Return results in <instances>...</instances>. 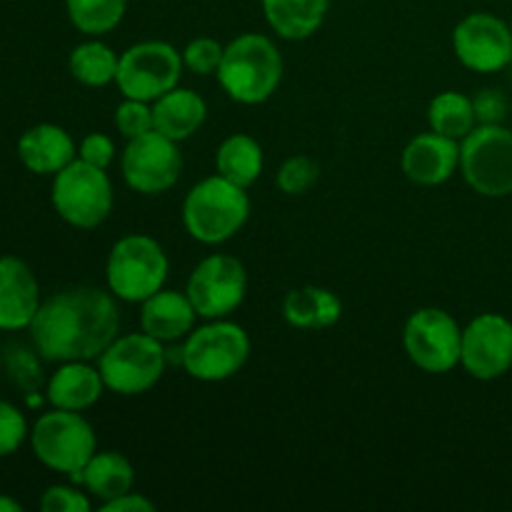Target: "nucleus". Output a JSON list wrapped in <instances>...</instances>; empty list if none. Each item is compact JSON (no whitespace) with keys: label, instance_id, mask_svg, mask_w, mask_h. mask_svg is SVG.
Returning <instances> with one entry per match:
<instances>
[{"label":"nucleus","instance_id":"obj_1","mask_svg":"<svg viewBox=\"0 0 512 512\" xmlns=\"http://www.w3.org/2000/svg\"><path fill=\"white\" fill-rule=\"evenodd\" d=\"M120 310L110 290L78 285L40 303L30 335L35 350L53 363L95 360L118 338Z\"/></svg>","mask_w":512,"mask_h":512},{"label":"nucleus","instance_id":"obj_2","mask_svg":"<svg viewBox=\"0 0 512 512\" xmlns=\"http://www.w3.org/2000/svg\"><path fill=\"white\" fill-rule=\"evenodd\" d=\"M218 80L235 103H265L283 80V58L268 35L243 33L225 45Z\"/></svg>","mask_w":512,"mask_h":512},{"label":"nucleus","instance_id":"obj_3","mask_svg":"<svg viewBox=\"0 0 512 512\" xmlns=\"http://www.w3.org/2000/svg\"><path fill=\"white\" fill-rule=\"evenodd\" d=\"M250 198L245 188L223 175L200 180L183 203V223L190 238L203 245H220L238 235L248 223Z\"/></svg>","mask_w":512,"mask_h":512},{"label":"nucleus","instance_id":"obj_4","mask_svg":"<svg viewBox=\"0 0 512 512\" xmlns=\"http://www.w3.org/2000/svg\"><path fill=\"white\" fill-rule=\"evenodd\" d=\"M108 290L125 303H143L163 290L168 280V255L150 235L133 233L113 245L105 265Z\"/></svg>","mask_w":512,"mask_h":512},{"label":"nucleus","instance_id":"obj_5","mask_svg":"<svg viewBox=\"0 0 512 512\" xmlns=\"http://www.w3.org/2000/svg\"><path fill=\"white\" fill-rule=\"evenodd\" d=\"M250 358V338L238 323L210 320L198 330H190L180 345V365L185 373L203 383H220L243 370Z\"/></svg>","mask_w":512,"mask_h":512},{"label":"nucleus","instance_id":"obj_6","mask_svg":"<svg viewBox=\"0 0 512 512\" xmlns=\"http://www.w3.org/2000/svg\"><path fill=\"white\" fill-rule=\"evenodd\" d=\"M168 368V350L148 333L115 338L98 358L105 388L118 395L148 393Z\"/></svg>","mask_w":512,"mask_h":512},{"label":"nucleus","instance_id":"obj_7","mask_svg":"<svg viewBox=\"0 0 512 512\" xmlns=\"http://www.w3.org/2000/svg\"><path fill=\"white\" fill-rule=\"evenodd\" d=\"M53 208L73 228H98L113 210V183L103 168L73 160L53 180Z\"/></svg>","mask_w":512,"mask_h":512},{"label":"nucleus","instance_id":"obj_8","mask_svg":"<svg viewBox=\"0 0 512 512\" xmlns=\"http://www.w3.org/2000/svg\"><path fill=\"white\" fill-rule=\"evenodd\" d=\"M33 453L45 468L78 478L80 470L95 455V433L78 410H60L40 415L30 433Z\"/></svg>","mask_w":512,"mask_h":512},{"label":"nucleus","instance_id":"obj_9","mask_svg":"<svg viewBox=\"0 0 512 512\" xmlns=\"http://www.w3.org/2000/svg\"><path fill=\"white\" fill-rule=\"evenodd\" d=\"M460 170L475 193L505 198L512 193V130L478 125L460 143Z\"/></svg>","mask_w":512,"mask_h":512},{"label":"nucleus","instance_id":"obj_10","mask_svg":"<svg viewBox=\"0 0 512 512\" xmlns=\"http://www.w3.org/2000/svg\"><path fill=\"white\" fill-rule=\"evenodd\" d=\"M183 73V53L165 40H143L120 55L115 85L125 98L155 103L160 95L178 88Z\"/></svg>","mask_w":512,"mask_h":512},{"label":"nucleus","instance_id":"obj_11","mask_svg":"<svg viewBox=\"0 0 512 512\" xmlns=\"http://www.w3.org/2000/svg\"><path fill=\"white\" fill-rule=\"evenodd\" d=\"M408 358L425 373H448L460 363L463 328L440 308H420L408 318L403 330Z\"/></svg>","mask_w":512,"mask_h":512},{"label":"nucleus","instance_id":"obj_12","mask_svg":"<svg viewBox=\"0 0 512 512\" xmlns=\"http://www.w3.org/2000/svg\"><path fill=\"white\" fill-rule=\"evenodd\" d=\"M245 290H248V273H245L243 263L233 255L215 253L195 265L185 293H188L198 318L220 320L240 308V303L245 300Z\"/></svg>","mask_w":512,"mask_h":512},{"label":"nucleus","instance_id":"obj_13","mask_svg":"<svg viewBox=\"0 0 512 512\" xmlns=\"http://www.w3.org/2000/svg\"><path fill=\"white\" fill-rule=\"evenodd\" d=\"M120 170L135 193L160 195L178 183L183 173V155L175 140L150 130L140 138L128 140L120 158Z\"/></svg>","mask_w":512,"mask_h":512},{"label":"nucleus","instance_id":"obj_14","mask_svg":"<svg viewBox=\"0 0 512 512\" xmlns=\"http://www.w3.org/2000/svg\"><path fill=\"white\" fill-rule=\"evenodd\" d=\"M453 50L465 68L498 73L512 65V30L493 13H470L455 25Z\"/></svg>","mask_w":512,"mask_h":512},{"label":"nucleus","instance_id":"obj_15","mask_svg":"<svg viewBox=\"0 0 512 512\" xmlns=\"http://www.w3.org/2000/svg\"><path fill=\"white\" fill-rule=\"evenodd\" d=\"M460 365L478 380H498L512 368V323L505 315L483 313L463 328Z\"/></svg>","mask_w":512,"mask_h":512},{"label":"nucleus","instance_id":"obj_16","mask_svg":"<svg viewBox=\"0 0 512 512\" xmlns=\"http://www.w3.org/2000/svg\"><path fill=\"white\" fill-rule=\"evenodd\" d=\"M40 308V288L33 270L15 255L0 258V330L30 328Z\"/></svg>","mask_w":512,"mask_h":512},{"label":"nucleus","instance_id":"obj_17","mask_svg":"<svg viewBox=\"0 0 512 512\" xmlns=\"http://www.w3.org/2000/svg\"><path fill=\"white\" fill-rule=\"evenodd\" d=\"M403 173L418 185H443L460 168L458 140L430 133L415 135L403 150Z\"/></svg>","mask_w":512,"mask_h":512},{"label":"nucleus","instance_id":"obj_18","mask_svg":"<svg viewBox=\"0 0 512 512\" xmlns=\"http://www.w3.org/2000/svg\"><path fill=\"white\" fill-rule=\"evenodd\" d=\"M140 305H143L140 308V328L160 343H173V340L185 338L193 330L195 318H198L188 293H178V290L163 288Z\"/></svg>","mask_w":512,"mask_h":512},{"label":"nucleus","instance_id":"obj_19","mask_svg":"<svg viewBox=\"0 0 512 512\" xmlns=\"http://www.w3.org/2000/svg\"><path fill=\"white\" fill-rule=\"evenodd\" d=\"M18 158L30 173L55 175L75 160V143L60 125L40 123L20 135Z\"/></svg>","mask_w":512,"mask_h":512},{"label":"nucleus","instance_id":"obj_20","mask_svg":"<svg viewBox=\"0 0 512 512\" xmlns=\"http://www.w3.org/2000/svg\"><path fill=\"white\" fill-rule=\"evenodd\" d=\"M105 383L98 368H90L88 360L63 363L48 380V400L60 410H88L103 395Z\"/></svg>","mask_w":512,"mask_h":512},{"label":"nucleus","instance_id":"obj_21","mask_svg":"<svg viewBox=\"0 0 512 512\" xmlns=\"http://www.w3.org/2000/svg\"><path fill=\"white\" fill-rule=\"evenodd\" d=\"M205 118H208V105L190 88L168 90L153 103L155 130L168 135L175 143L188 140L190 135L198 133Z\"/></svg>","mask_w":512,"mask_h":512},{"label":"nucleus","instance_id":"obj_22","mask_svg":"<svg viewBox=\"0 0 512 512\" xmlns=\"http://www.w3.org/2000/svg\"><path fill=\"white\" fill-rule=\"evenodd\" d=\"M283 315L288 325L300 330H325L335 325L343 315V303L328 288L305 285L285 295Z\"/></svg>","mask_w":512,"mask_h":512},{"label":"nucleus","instance_id":"obj_23","mask_svg":"<svg viewBox=\"0 0 512 512\" xmlns=\"http://www.w3.org/2000/svg\"><path fill=\"white\" fill-rule=\"evenodd\" d=\"M270 28L285 40H305L323 25L330 0H260Z\"/></svg>","mask_w":512,"mask_h":512},{"label":"nucleus","instance_id":"obj_24","mask_svg":"<svg viewBox=\"0 0 512 512\" xmlns=\"http://www.w3.org/2000/svg\"><path fill=\"white\" fill-rule=\"evenodd\" d=\"M75 483L85 485L90 495L108 503V500H115L133 490L135 470L123 453L108 450V453H95L88 460V465L80 470Z\"/></svg>","mask_w":512,"mask_h":512},{"label":"nucleus","instance_id":"obj_25","mask_svg":"<svg viewBox=\"0 0 512 512\" xmlns=\"http://www.w3.org/2000/svg\"><path fill=\"white\" fill-rule=\"evenodd\" d=\"M218 175L228 178L240 188H250L263 173V148L255 138L245 133H235L220 143L215 153Z\"/></svg>","mask_w":512,"mask_h":512},{"label":"nucleus","instance_id":"obj_26","mask_svg":"<svg viewBox=\"0 0 512 512\" xmlns=\"http://www.w3.org/2000/svg\"><path fill=\"white\" fill-rule=\"evenodd\" d=\"M118 60L113 48L100 40H90V43H80L78 48H73L68 58V70L78 83L88 85V88H103V85L115 83Z\"/></svg>","mask_w":512,"mask_h":512},{"label":"nucleus","instance_id":"obj_27","mask_svg":"<svg viewBox=\"0 0 512 512\" xmlns=\"http://www.w3.org/2000/svg\"><path fill=\"white\" fill-rule=\"evenodd\" d=\"M428 120L430 130L453 140H463L465 135L473 133L475 123H478L473 98L455 93V90H445L438 98H433L428 108Z\"/></svg>","mask_w":512,"mask_h":512},{"label":"nucleus","instance_id":"obj_28","mask_svg":"<svg viewBox=\"0 0 512 512\" xmlns=\"http://www.w3.org/2000/svg\"><path fill=\"white\" fill-rule=\"evenodd\" d=\"M65 8L80 33L105 35L120 25L128 0H65Z\"/></svg>","mask_w":512,"mask_h":512},{"label":"nucleus","instance_id":"obj_29","mask_svg":"<svg viewBox=\"0 0 512 512\" xmlns=\"http://www.w3.org/2000/svg\"><path fill=\"white\" fill-rule=\"evenodd\" d=\"M318 178L320 168L315 160H310L308 155H293L278 170V188L285 195H303L318 183Z\"/></svg>","mask_w":512,"mask_h":512},{"label":"nucleus","instance_id":"obj_30","mask_svg":"<svg viewBox=\"0 0 512 512\" xmlns=\"http://www.w3.org/2000/svg\"><path fill=\"white\" fill-rule=\"evenodd\" d=\"M115 128L125 140L140 138V135L155 130L153 123V108H148L145 100L125 98L123 103L115 108Z\"/></svg>","mask_w":512,"mask_h":512},{"label":"nucleus","instance_id":"obj_31","mask_svg":"<svg viewBox=\"0 0 512 512\" xmlns=\"http://www.w3.org/2000/svg\"><path fill=\"white\" fill-rule=\"evenodd\" d=\"M225 48L213 38H195L190 40L188 48L183 50V65L198 75H213L218 73L220 63H223Z\"/></svg>","mask_w":512,"mask_h":512},{"label":"nucleus","instance_id":"obj_32","mask_svg":"<svg viewBox=\"0 0 512 512\" xmlns=\"http://www.w3.org/2000/svg\"><path fill=\"white\" fill-rule=\"evenodd\" d=\"M28 438V423L15 405L0 400V458L13 455Z\"/></svg>","mask_w":512,"mask_h":512},{"label":"nucleus","instance_id":"obj_33","mask_svg":"<svg viewBox=\"0 0 512 512\" xmlns=\"http://www.w3.org/2000/svg\"><path fill=\"white\" fill-rule=\"evenodd\" d=\"M40 510L43 512H88L90 500L80 490L68 488V485H53L40 498Z\"/></svg>","mask_w":512,"mask_h":512},{"label":"nucleus","instance_id":"obj_34","mask_svg":"<svg viewBox=\"0 0 512 512\" xmlns=\"http://www.w3.org/2000/svg\"><path fill=\"white\" fill-rule=\"evenodd\" d=\"M473 108L480 125H503V120L508 118L510 105L500 90L485 88L473 98Z\"/></svg>","mask_w":512,"mask_h":512},{"label":"nucleus","instance_id":"obj_35","mask_svg":"<svg viewBox=\"0 0 512 512\" xmlns=\"http://www.w3.org/2000/svg\"><path fill=\"white\" fill-rule=\"evenodd\" d=\"M80 160L105 170L115 160V143L103 133L85 135L80 143Z\"/></svg>","mask_w":512,"mask_h":512},{"label":"nucleus","instance_id":"obj_36","mask_svg":"<svg viewBox=\"0 0 512 512\" xmlns=\"http://www.w3.org/2000/svg\"><path fill=\"white\" fill-rule=\"evenodd\" d=\"M153 508H155V505L150 503L148 498L133 493V490H130V493H125V495H120V498L103 503L105 512H153Z\"/></svg>","mask_w":512,"mask_h":512},{"label":"nucleus","instance_id":"obj_37","mask_svg":"<svg viewBox=\"0 0 512 512\" xmlns=\"http://www.w3.org/2000/svg\"><path fill=\"white\" fill-rule=\"evenodd\" d=\"M20 503H15L13 498H8V495H0V512H20Z\"/></svg>","mask_w":512,"mask_h":512},{"label":"nucleus","instance_id":"obj_38","mask_svg":"<svg viewBox=\"0 0 512 512\" xmlns=\"http://www.w3.org/2000/svg\"><path fill=\"white\" fill-rule=\"evenodd\" d=\"M510 30H512V20H510Z\"/></svg>","mask_w":512,"mask_h":512}]
</instances>
